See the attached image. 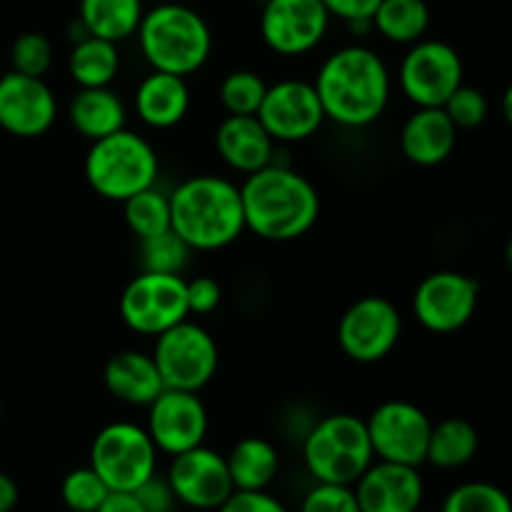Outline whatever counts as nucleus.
I'll return each instance as SVG.
<instances>
[{
	"instance_id": "f257e3e1",
	"label": "nucleus",
	"mask_w": 512,
	"mask_h": 512,
	"mask_svg": "<svg viewBox=\"0 0 512 512\" xmlns=\"http://www.w3.org/2000/svg\"><path fill=\"white\" fill-rule=\"evenodd\" d=\"M325 120L343 128H365L385 113L390 103V70L375 50L345 45L320 65L315 75Z\"/></svg>"
},
{
	"instance_id": "f03ea898",
	"label": "nucleus",
	"mask_w": 512,
	"mask_h": 512,
	"mask_svg": "<svg viewBox=\"0 0 512 512\" xmlns=\"http://www.w3.org/2000/svg\"><path fill=\"white\" fill-rule=\"evenodd\" d=\"M245 230L270 243L298 240L318 223L320 195L303 173L273 160L240 185Z\"/></svg>"
},
{
	"instance_id": "7ed1b4c3",
	"label": "nucleus",
	"mask_w": 512,
	"mask_h": 512,
	"mask_svg": "<svg viewBox=\"0 0 512 512\" xmlns=\"http://www.w3.org/2000/svg\"><path fill=\"white\" fill-rule=\"evenodd\" d=\"M170 228L190 250H220L243 235L240 185L220 175H195L170 193Z\"/></svg>"
},
{
	"instance_id": "20e7f679",
	"label": "nucleus",
	"mask_w": 512,
	"mask_h": 512,
	"mask_svg": "<svg viewBox=\"0 0 512 512\" xmlns=\"http://www.w3.org/2000/svg\"><path fill=\"white\" fill-rule=\"evenodd\" d=\"M135 35L150 68L180 78L203 68L213 50V35L205 18L183 3H160L145 10Z\"/></svg>"
},
{
	"instance_id": "39448f33",
	"label": "nucleus",
	"mask_w": 512,
	"mask_h": 512,
	"mask_svg": "<svg viewBox=\"0 0 512 512\" xmlns=\"http://www.w3.org/2000/svg\"><path fill=\"white\" fill-rule=\"evenodd\" d=\"M158 170L153 145L128 128L93 140L85 155V180L100 198L113 203H125L130 195L153 188Z\"/></svg>"
},
{
	"instance_id": "423d86ee",
	"label": "nucleus",
	"mask_w": 512,
	"mask_h": 512,
	"mask_svg": "<svg viewBox=\"0 0 512 512\" xmlns=\"http://www.w3.org/2000/svg\"><path fill=\"white\" fill-rule=\"evenodd\" d=\"M375 460L365 420L335 413L318 420L303 440V463L315 483L355 485Z\"/></svg>"
},
{
	"instance_id": "0eeeda50",
	"label": "nucleus",
	"mask_w": 512,
	"mask_h": 512,
	"mask_svg": "<svg viewBox=\"0 0 512 512\" xmlns=\"http://www.w3.org/2000/svg\"><path fill=\"white\" fill-rule=\"evenodd\" d=\"M158 463V448L148 430L135 423H110L90 445V468L103 478L110 493H135Z\"/></svg>"
},
{
	"instance_id": "6e6552de",
	"label": "nucleus",
	"mask_w": 512,
	"mask_h": 512,
	"mask_svg": "<svg viewBox=\"0 0 512 512\" xmlns=\"http://www.w3.org/2000/svg\"><path fill=\"white\" fill-rule=\"evenodd\" d=\"M153 360L163 385L170 390L198 393L213 380L218 370L215 338L193 320L173 325L155 338Z\"/></svg>"
},
{
	"instance_id": "1a4fd4ad",
	"label": "nucleus",
	"mask_w": 512,
	"mask_h": 512,
	"mask_svg": "<svg viewBox=\"0 0 512 512\" xmlns=\"http://www.w3.org/2000/svg\"><path fill=\"white\" fill-rule=\"evenodd\" d=\"M120 318L133 333L158 338L190 318L188 288L183 275L140 273L120 295Z\"/></svg>"
},
{
	"instance_id": "9d476101",
	"label": "nucleus",
	"mask_w": 512,
	"mask_h": 512,
	"mask_svg": "<svg viewBox=\"0 0 512 512\" xmlns=\"http://www.w3.org/2000/svg\"><path fill=\"white\" fill-rule=\"evenodd\" d=\"M398 85L418 108H443L463 85V60L443 40H418L400 60Z\"/></svg>"
},
{
	"instance_id": "9b49d317",
	"label": "nucleus",
	"mask_w": 512,
	"mask_h": 512,
	"mask_svg": "<svg viewBox=\"0 0 512 512\" xmlns=\"http://www.w3.org/2000/svg\"><path fill=\"white\" fill-rule=\"evenodd\" d=\"M375 460L420 468L428 455L433 423L423 408L408 400H385L365 420Z\"/></svg>"
},
{
	"instance_id": "f8f14e48",
	"label": "nucleus",
	"mask_w": 512,
	"mask_h": 512,
	"mask_svg": "<svg viewBox=\"0 0 512 512\" xmlns=\"http://www.w3.org/2000/svg\"><path fill=\"white\" fill-rule=\"evenodd\" d=\"M403 333V318L388 298L365 295L355 300L338 323L340 350L355 363H378L388 358Z\"/></svg>"
},
{
	"instance_id": "ddd939ff",
	"label": "nucleus",
	"mask_w": 512,
	"mask_h": 512,
	"mask_svg": "<svg viewBox=\"0 0 512 512\" xmlns=\"http://www.w3.org/2000/svg\"><path fill=\"white\" fill-rule=\"evenodd\" d=\"M255 115L275 143L308 140L325 123L318 90L308 80H280V83L268 85Z\"/></svg>"
},
{
	"instance_id": "4468645a",
	"label": "nucleus",
	"mask_w": 512,
	"mask_h": 512,
	"mask_svg": "<svg viewBox=\"0 0 512 512\" xmlns=\"http://www.w3.org/2000/svg\"><path fill=\"white\" fill-rule=\"evenodd\" d=\"M330 13L323 0H268L260 13V35L273 53L298 58L323 43Z\"/></svg>"
},
{
	"instance_id": "2eb2a0df",
	"label": "nucleus",
	"mask_w": 512,
	"mask_h": 512,
	"mask_svg": "<svg viewBox=\"0 0 512 512\" xmlns=\"http://www.w3.org/2000/svg\"><path fill=\"white\" fill-rule=\"evenodd\" d=\"M480 288L455 270L428 275L413 295V313L430 333H455L470 323L478 308Z\"/></svg>"
},
{
	"instance_id": "dca6fc26",
	"label": "nucleus",
	"mask_w": 512,
	"mask_h": 512,
	"mask_svg": "<svg viewBox=\"0 0 512 512\" xmlns=\"http://www.w3.org/2000/svg\"><path fill=\"white\" fill-rule=\"evenodd\" d=\"M145 430L158 453L180 455L203 445L205 435H208V410L198 393L165 388L148 405Z\"/></svg>"
},
{
	"instance_id": "f3484780",
	"label": "nucleus",
	"mask_w": 512,
	"mask_h": 512,
	"mask_svg": "<svg viewBox=\"0 0 512 512\" xmlns=\"http://www.w3.org/2000/svg\"><path fill=\"white\" fill-rule=\"evenodd\" d=\"M168 483L178 503L193 510H218L235 493L225 455L198 445L193 450L173 455L168 468Z\"/></svg>"
},
{
	"instance_id": "a211bd4d",
	"label": "nucleus",
	"mask_w": 512,
	"mask_h": 512,
	"mask_svg": "<svg viewBox=\"0 0 512 512\" xmlns=\"http://www.w3.org/2000/svg\"><path fill=\"white\" fill-rule=\"evenodd\" d=\"M58 118V100L43 78L5 73L0 78V128L15 138H40Z\"/></svg>"
},
{
	"instance_id": "6ab92c4d",
	"label": "nucleus",
	"mask_w": 512,
	"mask_h": 512,
	"mask_svg": "<svg viewBox=\"0 0 512 512\" xmlns=\"http://www.w3.org/2000/svg\"><path fill=\"white\" fill-rule=\"evenodd\" d=\"M360 512H415L423 505L425 485L413 465L373 460L355 480Z\"/></svg>"
},
{
	"instance_id": "aec40b11",
	"label": "nucleus",
	"mask_w": 512,
	"mask_h": 512,
	"mask_svg": "<svg viewBox=\"0 0 512 512\" xmlns=\"http://www.w3.org/2000/svg\"><path fill=\"white\" fill-rule=\"evenodd\" d=\"M215 148L223 163L238 173L250 175L275 160V143L258 115H228L218 125Z\"/></svg>"
},
{
	"instance_id": "412c9836",
	"label": "nucleus",
	"mask_w": 512,
	"mask_h": 512,
	"mask_svg": "<svg viewBox=\"0 0 512 512\" xmlns=\"http://www.w3.org/2000/svg\"><path fill=\"white\" fill-rule=\"evenodd\" d=\"M458 140V128L443 108H418L400 130V150L410 163L433 168L450 158Z\"/></svg>"
},
{
	"instance_id": "4be33fe9",
	"label": "nucleus",
	"mask_w": 512,
	"mask_h": 512,
	"mask_svg": "<svg viewBox=\"0 0 512 512\" xmlns=\"http://www.w3.org/2000/svg\"><path fill=\"white\" fill-rule=\"evenodd\" d=\"M103 380L115 400L128 405H143V408H148L165 390L153 355L143 353V350L115 353L105 365Z\"/></svg>"
},
{
	"instance_id": "5701e85b",
	"label": "nucleus",
	"mask_w": 512,
	"mask_h": 512,
	"mask_svg": "<svg viewBox=\"0 0 512 512\" xmlns=\"http://www.w3.org/2000/svg\"><path fill=\"white\" fill-rule=\"evenodd\" d=\"M190 90L185 78L153 70L135 90V113L148 128L168 130L188 115Z\"/></svg>"
},
{
	"instance_id": "b1692460",
	"label": "nucleus",
	"mask_w": 512,
	"mask_h": 512,
	"mask_svg": "<svg viewBox=\"0 0 512 512\" xmlns=\"http://www.w3.org/2000/svg\"><path fill=\"white\" fill-rule=\"evenodd\" d=\"M68 120L85 140H100L125 128V103L113 88H80L70 98Z\"/></svg>"
},
{
	"instance_id": "393cba45",
	"label": "nucleus",
	"mask_w": 512,
	"mask_h": 512,
	"mask_svg": "<svg viewBox=\"0 0 512 512\" xmlns=\"http://www.w3.org/2000/svg\"><path fill=\"white\" fill-rule=\"evenodd\" d=\"M225 463L235 490H268L278 478L280 455L270 440L243 438L225 455Z\"/></svg>"
},
{
	"instance_id": "a878e982",
	"label": "nucleus",
	"mask_w": 512,
	"mask_h": 512,
	"mask_svg": "<svg viewBox=\"0 0 512 512\" xmlns=\"http://www.w3.org/2000/svg\"><path fill=\"white\" fill-rule=\"evenodd\" d=\"M143 13V0H80L78 18L95 38L123 43L138 33Z\"/></svg>"
},
{
	"instance_id": "bb28decb",
	"label": "nucleus",
	"mask_w": 512,
	"mask_h": 512,
	"mask_svg": "<svg viewBox=\"0 0 512 512\" xmlns=\"http://www.w3.org/2000/svg\"><path fill=\"white\" fill-rule=\"evenodd\" d=\"M118 70V43L88 35L70 48L68 73L78 88H108L118 78Z\"/></svg>"
},
{
	"instance_id": "cd10ccee",
	"label": "nucleus",
	"mask_w": 512,
	"mask_h": 512,
	"mask_svg": "<svg viewBox=\"0 0 512 512\" xmlns=\"http://www.w3.org/2000/svg\"><path fill=\"white\" fill-rule=\"evenodd\" d=\"M478 430L473 423L463 418H448L433 425L428 440V455L425 463L440 470H458L468 465L478 453Z\"/></svg>"
},
{
	"instance_id": "c85d7f7f",
	"label": "nucleus",
	"mask_w": 512,
	"mask_h": 512,
	"mask_svg": "<svg viewBox=\"0 0 512 512\" xmlns=\"http://www.w3.org/2000/svg\"><path fill=\"white\" fill-rule=\"evenodd\" d=\"M430 25V8L425 0H383L373 15V28L385 40L413 45L423 40Z\"/></svg>"
},
{
	"instance_id": "c756f323",
	"label": "nucleus",
	"mask_w": 512,
	"mask_h": 512,
	"mask_svg": "<svg viewBox=\"0 0 512 512\" xmlns=\"http://www.w3.org/2000/svg\"><path fill=\"white\" fill-rule=\"evenodd\" d=\"M123 218L138 240L155 238L170 230V195L160 193L155 185L140 190L123 203Z\"/></svg>"
},
{
	"instance_id": "7c9ffc66",
	"label": "nucleus",
	"mask_w": 512,
	"mask_h": 512,
	"mask_svg": "<svg viewBox=\"0 0 512 512\" xmlns=\"http://www.w3.org/2000/svg\"><path fill=\"white\" fill-rule=\"evenodd\" d=\"M190 258V245L173 228L155 238L140 240V265L143 273H165V275H183L185 265Z\"/></svg>"
},
{
	"instance_id": "2f4dec72",
	"label": "nucleus",
	"mask_w": 512,
	"mask_h": 512,
	"mask_svg": "<svg viewBox=\"0 0 512 512\" xmlns=\"http://www.w3.org/2000/svg\"><path fill=\"white\" fill-rule=\"evenodd\" d=\"M265 80L255 70H233L220 83V103L228 115H255L265 98Z\"/></svg>"
},
{
	"instance_id": "473e14b6",
	"label": "nucleus",
	"mask_w": 512,
	"mask_h": 512,
	"mask_svg": "<svg viewBox=\"0 0 512 512\" xmlns=\"http://www.w3.org/2000/svg\"><path fill=\"white\" fill-rule=\"evenodd\" d=\"M440 512H512V500L493 483H463L450 490Z\"/></svg>"
},
{
	"instance_id": "72a5a7b5",
	"label": "nucleus",
	"mask_w": 512,
	"mask_h": 512,
	"mask_svg": "<svg viewBox=\"0 0 512 512\" xmlns=\"http://www.w3.org/2000/svg\"><path fill=\"white\" fill-rule=\"evenodd\" d=\"M108 493L110 488L90 465L70 470L63 480V488H60L65 508L73 512H98Z\"/></svg>"
},
{
	"instance_id": "f704fd0d",
	"label": "nucleus",
	"mask_w": 512,
	"mask_h": 512,
	"mask_svg": "<svg viewBox=\"0 0 512 512\" xmlns=\"http://www.w3.org/2000/svg\"><path fill=\"white\" fill-rule=\"evenodd\" d=\"M15 73L43 78L53 65V43L43 33H23L10 48Z\"/></svg>"
},
{
	"instance_id": "c9c22d12",
	"label": "nucleus",
	"mask_w": 512,
	"mask_h": 512,
	"mask_svg": "<svg viewBox=\"0 0 512 512\" xmlns=\"http://www.w3.org/2000/svg\"><path fill=\"white\" fill-rule=\"evenodd\" d=\"M443 110L453 120L455 128L470 130L485 123V118H488V100H485V95L478 88H470V85L463 83L445 100Z\"/></svg>"
},
{
	"instance_id": "e433bc0d",
	"label": "nucleus",
	"mask_w": 512,
	"mask_h": 512,
	"mask_svg": "<svg viewBox=\"0 0 512 512\" xmlns=\"http://www.w3.org/2000/svg\"><path fill=\"white\" fill-rule=\"evenodd\" d=\"M300 512H360L353 485L315 483L300 503Z\"/></svg>"
},
{
	"instance_id": "4c0bfd02",
	"label": "nucleus",
	"mask_w": 512,
	"mask_h": 512,
	"mask_svg": "<svg viewBox=\"0 0 512 512\" xmlns=\"http://www.w3.org/2000/svg\"><path fill=\"white\" fill-rule=\"evenodd\" d=\"M135 498L140 500L145 512H175L178 498H175L173 488H170L168 478L153 473L138 490H135Z\"/></svg>"
},
{
	"instance_id": "58836bf2",
	"label": "nucleus",
	"mask_w": 512,
	"mask_h": 512,
	"mask_svg": "<svg viewBox=\"0 0 512 512\" xmlns=\"http://www.w3.org/2000/svg\"><path fill=\"white\" fill-rule=\"evenodd\" d=\"M215 512H290L268 490H235Z\"/></svg>"
},
{
	"instance_id": "ea45409f",
	"label": "nucleus",
	"mask_w": 512,
	"mask_h": 512,
	"mask_svg": "<svg viewBox=\"0 0 512 512\" xmlns=\"http://www.w3.org/2000/svg\"><path fill=\"white\" fill-rule=\"evenodd\" d=\"M185 288H188L190 315H210L220 305V298H223V290H220L218 280L208 278V275L185 280Z\"/></svg>"
},
{
	"instance_id": "a19ab883",
	"label": "nucleus",
	"mask_w": 512,
	"mask_h": 512,
	"mask_svg": "<svg viewBox=\"0 0 512 512\" xmlns=\"http://www.w3.org/2000/svg\"><path fill=\"white\" fill-rule=\"evenodd\" d=\"M383 0H323L330 18H340L345 23H360V20H373L375 10Z\"/></svg>"
},
{
	"instance_id": "79ce46f5",
	"label": "nucleus",
	"mask_w": 512,
	"mask_h": 512,
	"mask_svg": "<svg viewBox=\"0 0 512 512\" xmlns=\"http://www.w3.org/2000/svg\"><path fill=\"white\" fill-rule=\"evenodd\" d=\"M98 512H145L135 493H108Z\"/></svg>"
},
{
	"instance_id": "37998d69",
	"label": "nucleus",
	"mask_w": 512,
	"mask_h": 512,
	"mask_svg": "<svg viewBox=\"0 0 512 512\" xmlns=\"http://www.w3.org/2000/svg\"><path fill=\"white\" fill-rule=\"evenodd\" d=\"M20 500V490L10 475L0 473V512H13Z\"/></svg>"
},
{
	"instance_id": "c03bdc74",
	"label": "nucleus",
	"mask_w": 512,
	"mask_h": 512,
	"mask_svg": "<svg viewBox=\"0 0 512 512\" xmlns=\"http://www.w3.org/2000/svg\"><path fill=\"white\" fill-rule=\"evenodd\" d=\"M503 113H505V120L512 125V83L508 85V90H505L503 95Z\"/></svg>"
},
{
	"instance_id": "a18cd8bd",
	"label": "nucleus",
	"mask_w": 512,
	"mask_h": 512,
	"mask_svg": "<svg viewBox=\"0 0 512 512\" xmlns=\"http://www.w3.org/2000/svg\"><path fill=\"white\" fill-rule=\"evenodd\" d=\"M505 263H508V268L512 273V238L508 240V248H505Z\"/></svg>"
},
{
	"instance_id": "49530a36",
	"label": "nucleus",
	"mask_w": 512,
	"mask_h": 512,
	"mask_svg": "<svg viewBox=\"0 0 512 512\" xmlns=\"http://www.w3.org/2000/svg\"><path fill=\"white\" fill-rule=\"evenodd\" d=\"M0 420H3V405H0Z\"/></svg>"
},
{
	"instance_id": "de8ad7c7",
	"label": "nucleus",
	"mask_w": 512,
	"mask_h": 512,
	"mask_svg": "<svg viewBox=\"0 0 512 512\" xmlns=\"http://www.w3.org/2000/svg\"><path fill=\"white\" fill-rule=\"evenodd\" d=\"M415 512H423V510H415Z\"/></svg>"
}]
</instances>
